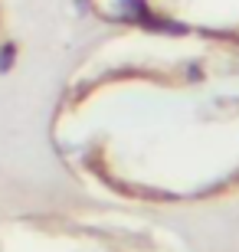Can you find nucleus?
Wrapping results in <instances>:
<instances>
[{"label":"nucleus","instance_id":"1","mask_svg":"<svg viewBox=\"0 0 239 252\" xmlns=\"http://www.w3.org/2000/svg\"><path fill=\"white\" fill-rule=\"evenodd\" d=\"M89 7L115 23L197 30L239 43V0H89Z\"/></svg>","mask_w":239,"mask_h":252}]
</instances>
